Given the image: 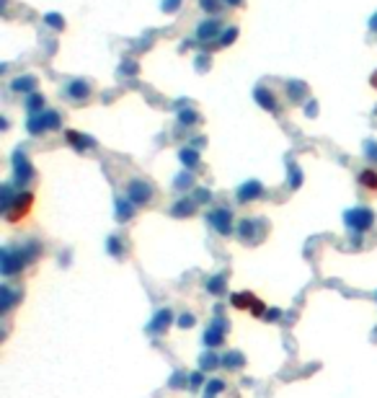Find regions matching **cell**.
Returning <instances> with one entry per match:
<instances>
[{"mask_svg": "<svg viewBox=\"0 0 377 398\" xmlns=\"http://www.w3.org/2000/svg\"><path fill=\"white\" fill-rule=\"evenodd\" d=\"M359 181H362V186H367V189H374V191H377V171H374V168L362 171V173H359Z\"/></svg>", "mask_w": 377, "mask_h": 398, "instance_id": "cell-3", "label": "cell"}, {"mask_svg": "<svg viewBox=\"0 0 377 398\" xmlns=\"http://www.w3.org/2000/svg\"><path fill=\"white\" fill-rule=\"evenodd\" d=\"M31 205H34V196L31 194L18 196V202L13 205V210H8V222H18L21 217H26L29 210H31Z\"/></svg>", "mask_w": 377, "mask_h": 398, "instance_id": "cell-2", "label": "cell"}, {"mask_svg": "<svg viewBox=\"0 0 377 398\" xmlns=\"http://www.w3.org/2000/svg\"><path fill=\"white\" fill-rule=\"evenodd\" d=\"M233 305H235L238 310H248V308H250L256 315L264 310V308H261V300H259L256 295H250V292H238V295H233Z\"/></svg>", "mask_w": 377, "mask_h": 398, "instance_id": "cell-1", "label": "cell"}]
</instances>
